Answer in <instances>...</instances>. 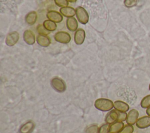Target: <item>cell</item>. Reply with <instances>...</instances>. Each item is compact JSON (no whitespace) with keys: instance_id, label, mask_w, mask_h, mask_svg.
<instances>
[{"instance_id":"4fadbf2b","label":"cell","mask_w":150,"mask_h":133,"mask_svg":"<svg viewBox=\"0 0 150 133\" xmlns=\"http://www.w3.org/2000/svg\"><path fill=\"white\" fill-rule=\"evenodd\" d=\"M60 12L65 17L71 18L75 15L76 10L72 7L65 6L60 9Z\"/></svg>"},{"instance_id":"2e32d148","label":"cell","mask_w":150,"mask_h":133,"mask_svg":"<svg viewBox=\"0 0 150 133\" xmlns=\"http://www.w3.org/2000/svg\"><path fill=\"white\" fill-rule=\"evenodd\" d=\"M114 107L115 108V110L122 112L127 111L129 108L128 104L120 100L115 101L114 103Z\"/></svg>"},{"instance_id":"8992f818","label":"cell","mask_w":150,"mask_h":133,"mask_svg":"<svg viewBox=\"0 0 150 133\" xmlns=\"http://www.w3.org/2000/svg\"><path fill=\"white\" fill-rule=\"evenodd\" d=\"M86 37L85 31L83 29L77 30L74 35V40L76 44L80 45L83 43Z\"/></svg>"},{"instance_id":"d4e9b609","label":"cell","mask_w":150,"mask_h":133,"mask_svg":"<svg viewBox=\"0 0 150 133\" xmlns=\"http://www.w3.org/2000/svg\"><path fill=\"white\" fill-rule=\"evenodd\" d=\"M54 1L56 5L60 7L67 6L69 4V1L67 0H54Z\"/></svg>"},{"instance_id":"5b68a950","label":"cell","mask_w":150,"mask_h":133,"mask_svg":"<svg viewBox=\"0 0 150 133\" xmlns=\"http://www.w3.org/2000/svg\"><path fill=\"white\" fill-rule=\"evenodd\" d=\"M19 34L17 32H12L9 33L6 37L5 43L8 46H14L19 40Z\"/></svg>"},{"instance_id":"9c48e42d","label":"cell","mask_w":150,"mask_h":133,"mask_svg":"<svg viewBox=\"0 0 150 133\" xmlns=\"http://www.w3.org/2000/svg\"><path fill=\"white\" fill-rule=\"evenodd\" d=\"M138 111L135 109H132L130 110L127 115V123L129 125H133L134 124L138 119Z\"/></svg>"},{"instance_id":"7a4b0ae2","label":"cell","mask_w":150,"mask_h":133,"mask_svg":"<svg viewBox=\"0 0 150 133\" xmlns=\"http://www.w3.org/2000/svg\"><path fill=\"white\" fill-rule=\"evenodd\" d=\"M76 15L80 23L85 24L88 22L89 16L87 10L81 6H78L76 9Z\"/></svg>"},{"instance_id":"277c9868","label":"cell","mask_w":150,"mask_h":133,"mask_svg":"<svg viewBox=\"0 0 150 133\" xmlns=\"http://www.w3.org/2000/svg\"><path fill=\"white\" fill-rule=\"evenodd\" d=\"M54 40L60 43L67 44L71 40L70 35L66 32L60 31L57 32L54 36Z\"/></svg>"},{"instance_id":"ba28073f","label":"cell","mask_w":150,"mask_h":133,"mask_svg":"<svg viewBox=\"0 0 150 133\" xmlns=\"http://www.w3.org/2000/svg\"><path fill=\"white\" fill-rule=\"evenodd\" d=\"M23 38L25 43L29 45H32L35 42V34L30 30H26L25 31L23 34Z\"/></svg>"},{"instance_id":"e0dca14e","label":"cell","mask_w":150,"mask_h":133,"mask_svg":"<svg viewBox=\"0 0 150 133\" xmlns=\"http://www.w3.org/2000/svg\"><path fill=\"white\" fill-rule=\"evenodd\" d=\"M124 124L122 122H115L112 124L110 127V133H120L124 128Z\"/></svg>"},{"instance_id":"f1b7e54d","label":"cell","mask_w":150,"mask_h":133,"mask_svg":"<svg viewBox=\"0 0 150 133\" xmlns=\"http://www.w3.org/2000/svg\"><path fill=\"white\" fill-rule=\"evenodd\" d=\"M70 2H75L77 0H67Z\"/></svg>"},{"instance_id":"83f0119b","label":"cell","mask_w":150,"mask_h":133,"mask_svg":"<svg viewBox=\"0 0 150 133\" xmlns=\"http://www.w3.org/2000/svg\"><path fill=\"white\" fill-rule=\"evenodd\" d=\"M146 112V114H147L148 116H150V107H149L147 108Z\"/></svg>"},{"instance_id":"7402d4cb","label":"cell","mask_w":150,"mask_h":133,"mask_svg":"<svg viewBox=\"0 0 150 133\" xmlns=\"http://www.w3.org/2000/svg\"><path fill=\"white\" fill-rule=\"evenodd\" d=\"M98 128L97 125H91L88 127L86 130V133H98Z\"/></svg>"},{"instance_id":"484cf974","label":"cell","mask_w":150,"mask_h":133,"mask_svg":"<svg viewBox=\"0 0 150 133\" xmlns=\"http://www.w3.org/2000/svg\"><path fill=\"white\" fill-rule=\"evenodd\" d=\"M134 131V127L131 125H125L122 130L120 133H132Z\"/></svg>"},{"instance_id":"3957f363","label":"cell","mask_w":150,"mask_h":133,"mask_svg":"<svg viewBox=\"0 0 150 133\" xmlns=\"http://www.w3.org/2000/svg\"><path fill=\"white\" fill-rule=\"evenodd\" d=\"M52 88L58 92H63L66 90V85L64 82L58 77H54L51 80Z\"/></svg>"},{"instance_id":"4316f807","label":"cell","mask_w":150,"mask_h":133,"mask_svg":"<svg viewBox=\"0 0 150 133\" xmlns=\"http://www.w3.org/2000/svg\"><path fill=\"white\" fill-rule=\"evenodd\" d=\"M127 114L125 112H122L119 111V115H118V121L119 122H122L125 121L127 119Z\"/></svg>"},{"instance_id":"f546056e","label":"cell","mask_w":150,"mask_h":133,"mask_svg":"<svg viewBox=\"0 0 150 133\" xmlns=\"http://www.w3.org/2000/svg\"><path fill=\"white\" fill-rule=\"evenodd\" d=\"M149 90H150V85H149Z\"/></svg>"},{"instance_id":"30bf717a","label":"cell","mask_w":150,"mask_h":133,"mask_svg":"<svg viewBox=\"0 0 150 133\" xmlns=\"http://www.w3.org/2000/svg\"><path fill=\"white\" fill-rule=\"evenodd\" d=\"M119 115V111L117 110H111L110 113H108L105 117V122L108 124H113L115 123V121H118Z\"/></svg>"},{"instance_id":"d6986e66","label":"cell","mask_w":150,"mask_h":133,"mask_svg":"<svg viewBox=\"0 0 150 133\" xmlns=\"http://www.w3.org/2000/svg\"><path fill=\"white\" fill-rule=\"evenodd\" d=\"M43 26L49 32L54 31L57 28L56 23L50 20H46L43 23Z\"/></svg>"},{"instance_id":"ffe728a7","label":"cell","mask_w":150,"mask_h":133,"mask_svg":"<svg viewBox=\"0 0 150 133\" xmlns=\"http://www.w3.org/2000/svg\"><path fill=\"white\" fill-rule=\"evenodd\" d=\"M141 106L144 108L150 107V94L144 97L142 99L141 102Z\"/></svg>"},{"instance_id":"5bb4252c","label":"cell","mask_w":150,"mask_h":133,"mask_svg":"<svg viewBox=\"0 0 150 133\" xmlns=\"http://www.w3.org/2000/svg\"><path fill=\"white\" fill-rule=\"evenodd\" d=\"M66 26L71 32H74L78 27V23L77 20L73 18H69L66 20Z\"/></svg>"},{"instance_id":"cb8c5ba5","label":"cell","mask_w":150,"mask_h":133,"mask_svg":"<svg viewBox=\"0 0 150 133\" xmlns=\"http://www.w3.org/2000/svg\"><path fill=\"white\" fill-rule=\"evenodd\" d=\"M138 0H124V4L127 8H131L137 4Z\"/></svg>"},{"instance_id":"7c38bea8","label":"cell","mask_w":150,"mask_h":133,"mask_svg":"<svg viewBox=\"0 0 150 133\" xmlns=\"http://www.w3.org/2000/svg\"><path fill=\"white\" fill-rule=\"evenodd\" d=\"M36 41L38 44L43 47H48L50 44V38L47 36V35H42L39 34L36 37Z\"/></svg>"},{"instance_id":"52a82bcc","label":"cell","mask_w":150,"mask_h":133,"mask_svg":"<svg viewBox=\"0 0 150 133\" xmlns=\"http://www.w3.org/2000/svg\"><path fill=\"white\" fill-rule=\"evenodd\" d=\"M46 17L55 23H60L63 20V16L61 13L56 10H50L46 13Z\"/></svg>"},{"instance_id":"6da1fadb","label":"cell","mask_w":150,"mask_h":133,"mask_svg":"<svg viewBox=\"0 0 150 133\" xmlns=\"http://www.w3.org/2000/svg\"><path fill=\"white\" fill-rule=\"evenodd\" d=\"M94 106L96 108L103 111H108L112 108L114 104L109 99L100 98L96 100Z\"/></svg>"},{"instance_id":"8fae6325","label":"cell","mask_w":150,"mask_h":133,"mask_svg":"<svg viewBox=\"0 0 150 133\" xmlns=\"http://www.w3.org/2000/svg\"><path fill=\"white\" fill-rule=\"evenodd\" d=\"M137 127L141 129L145 128L150 126V116H144L139 118L136 122Z\"/></svg>"},{"instance_id":"ac0fdd59","label":"cell","mask_w":150,"mask_h":133,"mask_svg":"<svg viewBox=\"0 0 150 133\" xmlns=\"http://www.w3.org/2000/svg\"><path fill=\"white\" fill-rule=\"evenodd\" d=\"M38 18L37 13L35 11H31L29 12L25 16V21L29 25L34 24Z\"/></svg>"},{"instance_id":"603a6c76","label":"cell","mask_w":150,"mask_h":133,"mask_svg":"<svg viewBox=\"0 0 150 133\" xmlns=\"http://www.w3.org/2000/svg\"><path fill=\"white\" fill-rule=\"evenodd\" d=\"M110 127L108 124H103L99 128L98 133H108L110 131Z\"/></svg>"},{"instance_id":"44dd1931","label":"cell","mask_w":150,"mask_h":133,"mask_svg":"<svg viewBox=\"0 0 150 133\" xmlns=\"http://www.w3.org/2000/svg\"><path fill=\"white\" fill-rule=\"evenodd\" d=\"M37 32L39 34H42V35H47L50 33V32L45 29V27L43 26L42 24H39L37 26Z\"/></svg>"},{"instance_id":"9a60e30c","label":"cell","mask_w":150,"mask_h":133,"mask_svg":"<svg viewBox=\"0 0 150 133\" xmlns=\"http://www.w3.org/2000/svg\"><path fill=\"white\" fill-rule=\"evenodd\" d=\"M34 128L33 122L29 121L22 125L19 129V133H31Z\"/></svg>"}]
</instances>
